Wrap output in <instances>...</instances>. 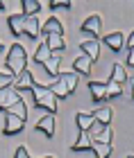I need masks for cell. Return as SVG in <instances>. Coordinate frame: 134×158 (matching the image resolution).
I'll use <instances>...</instances> for the list:
<instances>
[{
    "label": "cell",
    "mask_w": 134,
    "mask_h": 158,
    "mask_svg": "<svg viewBox=\"0 0 134 158\" xmlns=\"http://www.w3.org/2000/svg\"><path fill=\"white\" fill-rule=\"evenodd\" d=\"M30 93H32V99H34V106H37V109H46L50 115L57 113V99H55V95L48 90V86L37 84Z\"/></svg>",
    "instance_id": "obj_1"
},
{
    "label": "cell",
    "mask_w": 134,
    "mask_h": 158,
    "mask_svg": "<svg viewBox=\"0 0 134 158\" xmlns=\"http://www.w3.org/2000/svg\"><path fill=\"white\" fill-rule=\"evenodd\" d=\"M7 68H9L11 75H18L27 68V52L20 43H14L7 52Z\"/></svg>",
    "instance_id": "obj_2"
},
{
    "label": "cell",
    "mask_w": 134,
    "mask_h": 158,
    "mask_svg": "<svg viewBox=\"0 0 134 158\" xmlns=\"http://www.w3.org/2000/svg\"><path fill=\"white\" fill-rule=\"evenodd\" d=\"M34 86H37V81H34V77L30 70H23V73H18L16 77H14V84H11V88L16 90V93H30Z\"/></svg>",
    "instance_id": "obj_3"
},
{
    "label": "cell",
    "mask_w": 134,
    "mask_h": 158,
    "mask_svg": "<svg viewBox=\"0 0 134 158\" xmlns=\"http://www.w3.org/2000/svg\"><path fill=\"white\" fill-rule=\"evenodd\" d=\"M80 50H82V54L87 56V59H89L91 63L100 59V41H98V39L82 41V43H80Z\"/></svg>",
    "instance_id": "obj_4"
},
{
    "label": "cell",
    "mask_w": 134,
    "mask_h": 158,
    "mask_svg": "<svg viewBox=\"0 0 134 158\" xmlns=\"http://www.w3.org/2000/svg\"><path fill=\"white\" fill-rule=\"evenodd\" d=\"M102 43L107 45L111 52H123V48H125V36H123V32H109V34H105L102 36Z\"/></svg>",
    "instance_id": "obj_5"
},
{
    "label": "cell",
    "mask_w": 134,
    "mask_h": 158,
    "mask_svg": "<svg viewBox=\"0 0 134 158\" xmlns=\"http://www.w3.org/2000/svg\"><path fill=\"white\" fill-rule=\"evenodd\" d=\"M23 127H25V122L16 118V115H11V113H7L5 115V127H2V133L5 135H16L23 131Z\"/></svg>",
    "instance_id": "obj_6"
},
{
    "label": "cell",
    "mask_w": 134,
    "mask_h": 158,
    "mask_svg": "<svg viewBox=\"0 0 134 158\" xmlns=\"http://www.w3.org/2000/svg\"><path fill=\"white\" fill-rule=\"evenodd\" d=\"M82 32L84 34H91V36H98V34L102 32V18L98 16V14L87 16V20L82 23Z\"/></svg>",
    "instance_id": "obj_7"
},
{
    "label": "cell",
    "mask_w": 134,
    "mask_h": 158,
    "mask_svg": "<svg viewBox=\"0 0 134 158\" xmlns=\"http://www.w3.org/2000/svg\"><path fill=\"white\" fill-rule=\"evenodd\" d=\"M25 20H27L25 14H11V16H7V27H9V32L14 36H20V34H23Z\"/></svg>",
    "instance_id": "obj_8"
},
{
    "label": "cell",
    "mask_w": 134,
    "mask_h": 158,
    "mask_svg": "<svg viewBox=\"0 0 134 158\" xmlns=\"http://www.w3.org/2000/svg\"><path fill=\"white\" fill-rule=\"evenodd\" d=\"M18 99H20V95L11 88V86L9 88H0V111L7 113V109H9L11 104H16Z\"/></svg>",
    "instance_id": "obj_9"
},
{
    "label": "cell",
    "mask_w": 134,
    "mask_h": 158,
    "mask_svg": "<svg viewBox=\"0 0 134 158\" xmlns=\"http://www.w3.org/2000/svg\"><path fill=\"white\" fill-rule=\"evenodd\" d=\"M43 43L50 48L52 54H61L66 50V41H64V36H59V34H50V36H46Z\"/></svg>",
    "instance_id": "obj_10"
},
{
    "label": "cell",
    "mask_w": 134,
    "mask_h": 158,
    "mask_svg": "<svg viewBox=\"0 0 134 158\" xmlns=\"http://www.w3.org/2000/svg\"><path fill=\"white\" fill-rule=\"evenodd\" d=\"M37 131H41V133H46V138H52L55 135V115H43L39 122H37Z\"/></svg>",
    "instance_id": "obj_11"
},
{
    "label": "cell",
    "mask_w": 134,
    "mask_h": 158,
    "mask_svg": "<svg viewBox=\"0 0 134 158\" xmlns=\"http://www.w3.org/2000/svg\"><path fill=\"white\" fill-rule=\"evenodd\" d=\"M46 34V36H50V34H59V36H64V25H61V20L59 18H55V16H50L43 23V30H41Z\"/></svg>",
    "instance_id": "obj_12"
},
{
    "label": "cell",
    "mask_w": 134,
    "mask_h": 158,
    "mask_svg": "<svg viewBox=\"0 0 134 158\" xmlns=\"http://www.w3.org/2000/svg\"><path fill=\"white\" fill-rule=\"evenodd\" d=\"M89 90H91V97H93L96 106L107 102V99H105V81H91L89 84Z\"/></svg>",
    "instance_id": "obj_13"
},
{
    "label": "cell",
    "mask_w": 134,
    "mask_h": 158,
    "mask_svg": "<svg viewBox=\"0 0 134 158\" xmlns=\"http://www.w3.org/2000/svg\"><path fill=\"white\" fill-rule=\"evenodd\" d=\"M23 34H27L30 39H39V34H41V25H39V18H37V16H30V18L25 20Z\"/></svg>",
    "instance_id": "obj_14"
},
{
    "label": "cell",
    "mask_w": 134,
    "mask_h": 158,
    "mask_svg": "<svg viewBox=\"0 0 134 158\" xmlns=\"http://www.w3.org/2000/svg\"><path fill=\"white\" fill-rule=\"evenodd\" d=\"M73 73H75V75H89V73H91V61H89L82 52H80V56L73 61Z\"/></svg>",
    "instance_id": "obj_15"
},
{
    "label": "cell",
    "mask_w": 134,
    "mask_h": 158,
    "mask_svg": "<svg viewBox=\"0 0 134 158\" xmlns=\"http://www.w3.org/2000/svg\"><path fill=\"white\" fill-rule=\"evenodd\" d=\"M93 115V120L96 122H100V124H109L111 122V109L107 104H102V106H96V111L91 113Z\"/></svg>",
    "instance_id": "obj_16"
},
{
    "label": "cell",
    "mask_w": 134,
    "mask_h": 158,
    "mask_svg": "<svg viewBox=\"0 0 134 158\" xmlns=\"http://www.w3.org/2000/svg\"><path fill=\"white\" fill-rule=\"evenodd\" d=\"M109 81H114L118 86H123L125 81H127V70H125V66H121V63H116V66H111V77Z\"/></svg>",
    "instance_id": "obj_17"
},
{
    "label": "cell",
    "mask_w": 134,
    "mask_h": 158,
    "mask_svg": "<svg viewBox=\"0 0 134 158\" xmlns=\"http://www.w3.org/2000/svg\"><path fill=\"white\" fill-rule=\"evenodd\" d=\"M48 90L55 95V99H57V102H59V99H66V97H68V90H66V86H64V81H61L59 77L55 79L50 86H48Z\"/></svg>",
    "instance_id": "obj_18"
},
{
    "label": "cell",
    "mask_w": 134,
    "mask_h": 158,
    "mask_svg": "<svg viewBox=\"0 0 134 158\" xmlns=\"http://www.w3.org/2000/svg\"><path fill=\"white\" fill-rule=\"evenodd\" d=\"M73 152H91V138L87 135V131H80V135H77V140L73 142Z\"/></svg>",
    "instance_id": "obj_19"
},
{
    "label": "cell",
    "mask_w": 134,
    "mask_h": 158,
    "mask_svg": "<svg viewBox=\"0 0 134 158\" xmlns=\"http://www.w3.org/2000/svg\"><path fill=\"white\" fill-rule=\"evenodd\" d=\"M59 66H61V54H52L50 59L43 63L46 73H48V75H52V77H59Z\"/></svg>",
    "instance_id": "obj_20"
},
{
    "label": "cell",
    "mask_w": 134,
    "mask_h": 158,
    "mask_svg": "<svg viewBox=\"0 0 134 158\" xmlns=\"http://www.w3.org/2000/svg\"><path fill=\"white\" fill-rule=\"evenodd\" d=\"M123 95V88L118 84H114V81H105V99L107 102H111V99H118Z\"/></svg>",
    "instance_id": "obj_21"
},
{
    "label": "cell",
    "mask_w": 134,
    "mask_h": 158,
    "mask_svg": "<svg viewBox=\"0 0 134 158\" xmlns=\"http://www.w3.org/2000/svg\"><path fill=\"white\" fill-rule=\"evenodd\" d=\"M20 7H23V14L27 18L37 16V14L41 11V2H39V0H20Z\"/></svg>",
    "instance_id": "obj_22"
},
{
    "label": "cell",
    "mask_w": 134,
    "mask_h": 158,
    "mask_svg": "<svg viewBox=\"0 0 134 158\" xmlns=\"http://www.w3.org/2000/svg\"><path fill=\"white\" fill-rule=\"evenodd\" d=\"M59 79L64 81L68 95H73L75 88H77V75H75V73H59Z\"/></svg>",
    "instance_id": "obj_23"
},
{
    "label": "cell",
    "mask_w": 134,
    "mask_h": 158,
    "mask_svg": "<svg viewBox=\"0 0 134 158\" xmlns=\"http://www.w3.org/2000/svg\"><path fill=\"white\" fill-rule=\"evenodd\" d=\"M75 124H77V131H89V127L93 124V115L91 113H77Z\"/></svg>",
    "instance_id": "obj_24"
},
{
    "label": "cell",
    "mask_w": 134,
    "mask_h": 158,
    "mask_svg": "<svg viewBox=\"0 0 134 158\" xmlns=\"http://www.w3.org/2000/svg\"><path fill=\"white\" fill-rule=\"evenodd\" d=\"M7 113H11V115H16V118H20V120H27V106H25V102L23 99H18L16 104H11L9 109H7Z\"/></svg>",
    "instance_id": "obj_25"
},
{
    "label": "cell",
    "mask_w": 134,
    "mask_h": 158,
    "mask_svg": "<svg viewBox=\"0 0 134 158\" xmlns=\"http://www.w3.org/2000/svg\"><path fill=\"white\" fill-rule=\"evenodd\" d=\"M91 152L96 154V158H109L111 145H105V142H91Z\"/></svg>",
    "instance_id": "obj_26"
},
{
    "label": "cell",
    "mask_w": 134,
    "mask_h": 158,
    "mask_svg": "<svg viewBox=\"0 0 134 158\" xmlns=\"http://www.w3.org/2000/svg\"><path fill=\"white\" fill-rule=\"evenodd\" d=\"M52 56V52H50V48L46 45V43H41V45L37 48V52H34V61L37 63H46L48 59Z\"/></svg>",
    "instance_id": "obj_27"
},
{
    "label": "cell",
    "mask_w": 134,
    "mask_h": 158,
    "mask_svg": "<svg viewBox=\"0 0 134 158\" xmlns=\"http://www.w3.org/2000/svg\"><path fill=\"white\" fill-rule=\"evenodd\" d=\"M91 142H105V145H111V127L107 124V127L100 131V135H98V138H93Z\"/></svg>",
    "instance_id": "obj_28"
},
{
    "label": "cell",
    "mask_w": 134,
    "mask_h": 158,
    "mask_svg": "<svg viewBox=\"0 0 134 158\" xmlns=\"http://www.w3.org/2000/svg\"><path fill=\"white\" fill-rule=\"evenodd\" d=\"M11 84H14V75H11V73H2V70H0V88H9Z\"/></svg>",
    "instance_id": "obj_29"
},
{
    "label": "cell",
    "mask_w": 134,
    "mask_h": 158,
    "mask_svg": "<svg viewBox=\"0 0 134 158\" xmlns=\"http://www.w3.org/2000/svg\"><path fill=\"white\" fill-rule=\"evenodd\" d=\"M50 9H55V11H57V9H70V2H68V0H61V2H59V0H52Z\"/></svg>",
    "instance_id": "obj_30"
},
{
    "label": "cell",
    "mask_w": 134,
    "mask_h": 158,
    "mask_svg": "<svg viewBox=\"0 0 134 158\" xmlns=\"http://www.w3.org/2000/svg\"><path fill=\"white\" fill-rule=\"evenodd\" d=\"M14 158H32V156H30V152H27L25 147H18L16 152H14Z\"/></svg>",
    "instance_id": "obj_31"
},
{
    "label": "cell",
    "mask_w": 134,
    "mask_h": 158,
    "mask_svg": "<svg viewBox=\"0 0 134 158\" xmlns=\"http://www.w3.org/2000/svg\"><path fill=\"white\" fill-rule=\"evenodd\" d=\"M127 50V66H134V48H125Z\"/></svg>",
    "instance_id": "obj_32"
},
{
    "label": "cell",
    "mask_w": 134,
    "mask_h": 158,
    "mask_svg": "<svg viewBox=\"0 0 134 158\" xmlns=\"http://www.w3.org/2000/svg\"><path fill=\"white\" fill-rule=\"evenodd\" d=\"M5 9V2H2V0H0V11H2Z\"/></svg>",
    "instance_id": "obj_33"
},
{
    "label": "cell",
    "mask_w": 134,
    "mask_h": 158,
    "mask_svg": "<svg viewBox=\"0 0 134 158\" xmlns=\"http://www.w3.org/2000/svg\"><path fill=\"white\" fill-rule=\"evenodd\" d=\"M41 158H55V156H41Z\"/></svg>",
    "instance_id": "obj_34"
},
{
    "label": "cell",
    "mask_w": 134,
    "mask_h": 158,
    "mask_svg": "<svg viewBox=\"0 0 134 158\" xmlns=\"http://www.w3.org/2000/svg\"><path fill=\"white\" fill-rule=\"evenodd\" d=\"M2 50H5V48H2V43H0V52H2Z\"/></svg>",
    "instance_id": "obj_35"
},
{
    "label": "cell",
    "mask_w": 134,
    "mask_h": 158,
    "mask_svg": "<svg viewBox=\"0 0 134 158\" xmlns=\"http://www.w3.org/2000/svg\"><path fill=\"white\" fill-rule=\"evenodd\" d=\"M127 158H134V156H127Z\"/></svg>",
    "instance_id": "obj_36"
}]
</instances>
